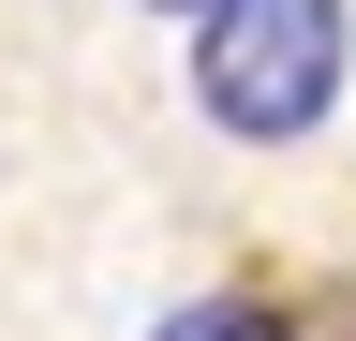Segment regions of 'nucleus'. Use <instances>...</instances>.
<instances>
[{
	"label": "nucleus",
	"instance_id": "nucleus-1",
	"mask_svg": "<svg viewBox=\"0 0 356 341\" xmlns=\"http://www.w3.org/2000/svg\"><path fill=\"white\" fill-rule=\"evenodd\" d=\"M356 90V0H222L193 45V104L222 149H312Z\"/></svg>",
	"mask_w": 356,
	"mask_h": 341
},
{
	"label": "nucleus",
	"instance_id": "nucleus-2",
	"mask_svg": "<svg viewBox=\"0 0 356 341\" xmlns=\"http://www.w3.org/2000/svg\"><path fill=\"white\" fill-rule=\"evenodd\" d=\"M149 341H297V312H282V297H252V282H208V297H178Z\"/></svg>",
	"mask_w": 356,
	"mask_h": 341
},
{
	"label": "nucleus",
	"instance_id": "nucleus-3",
	"mask_svg": "<svg viewBox=\"0 0 356 341\" xmlns=\"http://www.w3.org/2000/svg\"><path fill=\"white\" fill-rule=\"evenodd\" d=\"M149 15H193V30H208V15H222V0H149Z\"/></svg>",
	"mask_w": 356,
	"mask_h": 341
}]
</instances>
